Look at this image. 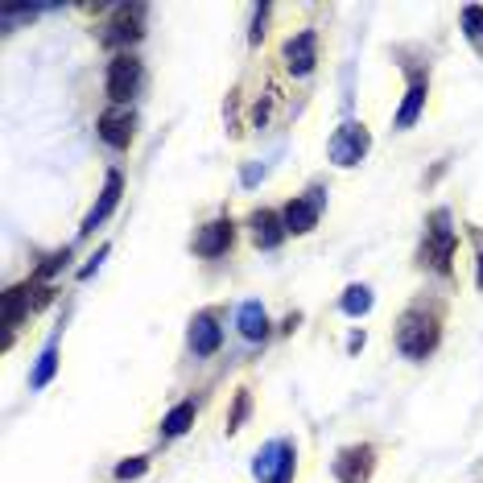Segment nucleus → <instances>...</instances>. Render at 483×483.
Returning <instances> with one entry per match:
<instances>
[{"label": "nucleus", "mask_w": 483, "mask_h": 483, "mask_svg": "<svg viewBox=\"0 0 483 483\" xmlns=\"http://www.w3.org/2000/svg\"><path fill=\"white\" fill-rule=\"evenodd\" d=\"M236 326H240V335H244V339H252V343H257V339H265V335H268L265 306H260V301H244V306L236 310Z\"/></svg>", "instance_id": "obj_16"}, {"label": "nucleus", "mask_w": 483, "mask_h": 483, "mask_svg": "<svg viewBox=\"0 0 483 483\" xmlns=\"http://www.w3.org/2000/svg\"><path fill=\"white\" fill-rule=\"evenodd\" d=\"M442 339V322L438 314H426V310H405L397 322V347L409 355V360H426Z\"/></svg>", "instance_id": "obj_1"}, {"label": "nucleus", "mask_w": 483, "mask_h": 483, "mask_svg": "<svg viewBox=\"0 0 483 483\" xmlns=\"http://www.w3.org/2000/svg\"><path fill=\"white\" fill-rule=\"evenodd\" d=\"M54 368H58V347H46L42 355H38V364H33V372H30V388H46L54 380Z\"/></svg>", "instance_id": "obj_19"}, {"label": "nucleus", "mask_w": 483, "mask_h": 483, "mask_svg": "<svg viewBox=\"0 0 483 483\" xmlns=\"http://www.w3.org/2000/svg\"><path fill=\"white\" fill-rule=\"evenodd\" d=\"M293 467H298V451H293V442L273 438V442L260 446L257 462H252V475H257L260 483H290Z\"/></svg>", "instance_id": "obj_4"}, {"label": "nucleus", "mask_w": 483, "mask_h": 483, "mask_svg": "<svg viewBox=\"0 0 483 483\" xmlns=\"http://www.w3.org/2000/svg\"><path fill=\"white\" fill-rule=\"evenodd\" d=\"M462 33L475 50H483V4H467L462 9Z\"/></svg>", "instance_id": "obj_20"}, {"label": "nucleus", "mask_w": 483, "mask_h": 483, "mask_svg": "<svg viewBox=\"0 0 483 483\" xmlns=\"http://www.w3.org/2000/svg\"><path fill=\"white\" fill-rule=\"evenodd\" d=\"M66 257H71V252H66V248H63V252H54V257H46V265L38 268V273H33V281H50L54 273H58V268L66 265Z\"/></svg>", "instance_id": "obj_23"}, {"label": "nucleus", "mask_w": 483, "mask_h": 483, "mask_svg": "<svg viewBox=\"0 0 483 483\" xmlns=\"http://www.w3.org/2000/svg\"><path fill=\"white\" fill-rule=\"evenodd\" d=\"M471 244H475V285L483 290V227H471Z\"/></svg>", "instance_id": "obj_24"}, {"label": "nucleus", "mask_w": 483, "mask_h": 483, "mask_svg": "<svg viewBox=\"0 0 483 483\" xmlns=\"http://www.w3.org/2000/svg\"><path fill=\"white\" fill-rule=\"evenodd\" d=\"M120 194H124V178H120L116 170H107V178H104V191H99V203L91 207V211H87V219H83V227H79V232H83V236H91V232H96L99 224H104L107 215L116 211V203H120Z\"/></svg>", "instance_id": "obj_10"}, {"label": "nucleus", "mask_w": 483, "mask_h": 483, "mask_svg": "<svg viewBox=\"0 0 483 483\" xmlns=\"http://www.w3.org/2000/svg\"><path fill=\"white\" fill-rule=\"evenodd\" d=\"M140 83H145V66H140L137 54L124 50L107 63V99L116 107H129V99L140 91Z\"/></svg>", "instance_id": "obj_3"}, {"label": "nucleus", "mask_w": 483, "mask_h": 483, "mask_svg": "<svg viewBox=\"0 0 483 483\" xmlns=\"http://www.w3.org/2000/svg\"><path fill=\"white\" fill-rule=\"evenodd\" d=\"M145 4H116L112 21H107V33H104V46H132L140 42L145 33Z\"/></svg>", "instance_id": "obj_6"}, {"label": "nucleus", "mask_w": 483, "mask_h": 483, "mask_svg": "<svg viewBox=\"0 0 483 483\" xmlns=\"http://www.w3.org/2000/svg\"><path fill=\"white\" fill-rule=\"evenodd\" d=\"M298 322H301V314H290V318L281 322V331H285V335H293V331H298Z\"/></svg>", "instance_id": "obj_27"}, {"label": "nucleus", "mask_w": 483, "mask_h": 483, "mask_svg": "<svg viewBox=\"0 0 483 483\" xmlns=\"http://www.w3.org/2000/svg\"><path fill=\"white\" fill-rule=\"evenodd\" d=\"M219 339H224V331H219V322H215V314H199V318L191 322V347L194 355H215L219 352Z\"/></svg>", "instance_id": "obj_14"}, {"label": "nucleus", "mask_w": 483, "mask_h": 483, "mask_svg": "<svg viewBox=\"0 0 483 483\" xmlns=\"http://www.w3.org/2000/svg\"><path fill=\"white\" fill-rule=\"evenodd\" d=\"M104 257H107V244H104V248H99V252H96V257H91V260H87V265H83V268H79V277H83V281H87V277H91V273H96V268H99V265H104Z\"/></svg>", "instance_id": "obj_26"}, {"label": "nucleus", "mask_w": 483, "mask_h": 483, "mask_svg": "<svg viewBox=\"0 0 483 483\" xmlns=\"http://www.w3.org/2000/svg\"><path fill=\"white\" fill-rule=\"evenodd\" d=\"M376 471V446L368 442H355L335 454V479L339 483H368Z\"/></svg>", "instance_id": "obj_5"}, {"label": "nucleus", "mask_w": 483, "mask_h": 483, "mask_svg": "<svg viewBox=\"0 0 483 483\" xmlns=\"http://www.w3.org/2000/svg\"><path fill=\"white\" fill-rule=\"evenodd\" d=\"M426 96H429V83L426 79H413L409 83V91H405V104H401V112H397V129H413L418 124V116H421V107H426Z\"/></svg>", "instance_id": "obj_15"}, {"label": "nucleus", "mask_w": 483, "mask_h": 483, "mask_svg": "<svg viewBox=\"0 0 483 483\" xmlns=\"http://www.w3.org/2000/svg\"><path fill=\"white\" fill-rule=\"evenodd\" d=\"M149 471V459L145 454H137V459H124V462H116V479L120 483H129V479H140V475Z\"/></svg>", "instance_id": "obj_21"}, {"label": "nucleus", "mask_w": 483, "mask_h": 483, "mask_svg": "<svg viewBox=\"0 0 483 483\" xmlns=\"http://www.w3.org/2000/svg\"><path fill=\"white\" fill-rule=\"evenodd\" d=\"M318 207H322L318 191H310L306 199H293V203L281 211L285 232H290V236H306V232H314V227H318Z\"/></svg>", "instance_id": "obj_12"}, {"label": "nucleus", "mask_w": 483, "mask_h": 483, "mask_svg": "<svg viewBox=\"0 0 483 483\" xmlns=\"http://www.w3.org/2000/svg\"><path fill=\"white\" fill-rule=\"evenodd\" d=\"M339 306H343L347 318H364V314L372 310V290H368V285H347V293H343Z\"/></svg>", "instance_id": "obj_18"}, {"label": "nucleus", "mask_w": 483, "mask_h": 483, "mask_svg": "<svg viewBox=\"0 0 483 483\" xmlns=\"http://www.w3.org/2000/svg\"><path fill=\"white\" fill-rule=\"evenodd\" d=\"M454 236L451 227V211L438 207V211H429V227H426V248H421V257L429 260V268H438V273H451V257H454Z\"/></svg>", "instance_id": "obj_2"}, {"label": "nucleus", "mask_w": 483, "mask_h": 483, "mask_svg": "<svg viewBox=\"0 0 483 483\" xmlns=\"http://www.w3.org/2000/svg\"><path fill=\"white\" fill-rule=\"evenodd\" d=\"M132 132H137V116H132L129 107L112 104L104 116H99V140H104V145H112V149H129Z\"/></svg>", "instance_id": "obj_8"}, {"label": "nucleus", "mask_w": 483, "mask_h": 483, "mask_svg": "<svg viewBox=\"0 0 483 483\" xmlns=\"http://www.w3.org/2000/svg\"><path fill=\"white\" fill-rule=\"evenodd\" d=\"M368 145H372V137H368L364 124H343V129L331 137V161L335 165H355V161H364Z\"/></svg>", "instance_id": "obj_7"}, {"label": "nucleus", "mask_w": 483, "mask_h": 483, "mask_svg": "<svg viewBox=\"0 0 483 483\" xmlns=\"http://www.w3.org/2000/svg\"><path fill=\"white\" fill-rule=\"evenodd\" d=\"M248 227H252V244L257 248H277L281 240L290 236V232H285V219H281L277 211H252V219H248Z\"/></svg>", "instance_id": "obj_13"}, {"label": "nucleus", "mask_w": 483, "mask_h": 483, "mask_svg": "<svg viewBox=\"0 0 483 483\" xmlns=\"http://www.w3.org/2000/svg\"><path fill=\"white\" fill-rule=\"evenodd\" d=\"M194 413H199V405L194 401H182V405H174L165 418H161V434L165 438H182L186 429L194 426Z\"/></svg>", "instance_id": "obj_17"}, {"label": "nucleus", "mask_w": 483, "mask_h": 483, "mask_svg": "<svg viewBox=\"0 0 483 483\" xmlns=\"http://www.w3.org/2000/svg\"><path fill=\"white\" fill-rule=\"evenodd\" d=\"M265 21H268V4H260L252 13V46H260V38H265Z\"/></svg>", "instance_id": "obj_25"}, {"label": "nucleus", "mask_w": 483, "mask_h": 483, "mask_svg": "<svg viewBox=\"0 0 483 483\" xmlns=\"http://www.w3.org/2000/svg\"><path fill=\"white\" fill-rule=\"evenodd\" d=\"M314 63H318V33L314 30H301L298 38L285 42V66H290V75H310Z\"/></svg>", "instance_id": "obj_9"}, {"label": "nucleus", "mask_w": 483, "mask_h": 483, "mask_svg": "<svg viewBox=\"0 0 483 483\" xmlns=\"http://www.w3.org/2000/svg\"><path fill=\"white\" fill-rule=\"evenodd\" d=\"M236 240V224L232 219H211L207 227H199V236H194V252L199 257H224L227 248Z\"/></svg>", "instance_id": "obj_11"}, {"label": "nucleus", "mask_w": 483, "mask_h": 483, "mask_svg": "<svg viewBox=\"0 0 483 483\" xmlns=\"http://www.w3.org/2000/svg\"><path fill=\"white\" fill-rule=\"evenodd\" d=\"M248 409H252V397H248L244 388L236 393V405H232V418H227V434H236L240 426L248 421Z\"/></svg>", "instance_id": "obj_22"}]
</instances>
